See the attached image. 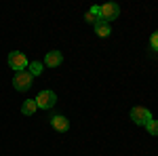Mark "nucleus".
<instances>
[{
	"label": "nucleus",
	"instance_id": "7ed1b4c3",
	"mask_svg": "<svg viewBox=\"0 0 158 156\" xmlns=\"http://www.w3.org/2000/svg\"><path fill=\"white\" fill-rule=\"evenodd\" d=\"M131 120H133L135 124L146 127L148 122L152 120V112H150L148 108H143V106H135V108L131 110Z\"/></svg>",
	"mask_w": 158,
	"mask_h": 156
},
{
	"label": "nucleus",
	"instance_id": "0eeeda50",
	"mask_svg": "<svg viewBox=\"0 0 158 156\" xmlns=\"http://www.w3.org/2000/svg\"><path fill=\"white\" fill-rule=\"evenodd\" d=\"M61 61H63V55L59 51H49L47 57H44V65L47 68H57V65H61Z\"/></svg>",
	"mask_w": 158,
	"mask_h": 156
},
{
	"label": "nucleus",
	"instance_id": "1a4fd4ad",
	"mask_svg": "<svg viewBox=\"0 0 158 156\" xmlns=\"http://www.w3.org/2000/svg\"><path fill=\"white\" fill-rule=\"evenodd\" d=\"M36 110H38L36 99H25L23 106H21V114H25V116H32V114H34Z\"/></svg>",
	"mask_w": 158,
	"mask_h": 156
},
{
	"label": "nucleus",
	"instance_id": "9d476101",
	"mask_svg": "<svg viewBox=\"0 0 158 156\" xmlns=\"http://www.w3.org/2000/svg\"><path fill=\"white\" fill-rule=\"evenodd\" d=\"M44 70V63H40V61H32V63H27V72L32 74V76H40Z\"/></svg>",
	"mask_w": 158,
	"mask_h": 156
},
{
	"label": "nucleus",
	"instance_id": "39448f33",
	"mask_svg": "<svg viewBox=\"0 0 158 156\" xmlns=\"http://www.w3.org/2000/svg\"><path fill=\"white\" fill-rule=\"evenodd\" d=\"M9 65H11L15 72H25L27 68V57H25L21 51H13L9 55Z\"/></svg>",
	"mask_w": 158,
	"mask_h": 156
},
{
	"label": "nucleus",
	"instance_id": "f257e3e1",
	"mask_svg": "<svg viewBox=\"0 0 158 156\" xmlns=\"http://www.w3.org/2000/svg\"><path fill=\"white\" fill-rule=\"evenodd\" d=\"M118 15H120V6H118L116 2H106V4L99 6V19L106 21V23L118 19Z\"/></svg>",
	"mask_w": 158,
	"mask_h": 156
},
{
	"label": "nucleus",
	"instance_id": "423d86ee",
	"mask_svg": "<svg viewBox=\"0 0 158 156\" xmlns=\"http://www.w3.org/2000/svg\"><path fill=\"white\" fill-rule=\"evenodd\" d=\"M51 124H53L55 131H59V133H65L68 129H70V120L65 118V116H61V114L53 116V118H51Z\"/></svg>",
	"mask_w": 158,
	"mask_h": 156
},
{
	"label": "nucleus",
	"instance_id": "f03ea898",
	"mask_svg": "<svg viewBox=\"0 0 158 156\" xmlns=\"http://www.w3.org/2000/svg\"><path fill=\"white\" fill-rule=\"evenodd\" d=\"M55 101H57V95H55L53 91H49V89L40 91V93L36 95V106L40 110H51L53 106H55Z\"/></svg>",
	"mask_w": 158,
	"mask_h": 156
},
{
	"label": "nucleus",
	"instance_id": "f8f14e48",
	"mask_svg": "<svg viewBox=\"0 0 158 156\" xmlns=\"http://www.w3.org/2000/svg\"><path fill=\"white\" fill-rule=\"evenodd\" d=\"M150 47H152V48H156V51H158V32H154V34L150 36Z\"/></svg>",
	"mask_w": 158,
	"mask_h": 156
},
{
	"label": "nucleus",
	"instance_id": "6e6552de",
	"mask_svg": "<svg viewBox=\"0 0 158 156\" xmlns=\"http://www.w3.org/2000/svg\"><path fill=\"white\" fill-rule=\"evenodd\" d=\"M95 34H97L99 38H108L110 34H112V30H110V23H106V21H101V19H99L97 23H95Z\"/></svg>",
	"mask_w": 158,
	"mask_h": 156
},
{
	"label": "nucleus",
	"instance_id": "9b49d317",
	"mask_svg": "<svg viewBox=\"0 0 158 156\" xmlns=\"http://www.w3.org/2000/svg\"><path fill=\"white\" fill-rule=\"evenodd\" d=\"M146 129H148V133H150V135H158V120L152 118V120L146 124Z\"/></svg>",
	"mask_w": 158,
	"mask_h": 156
},
{
	"label": "nucleus",
	"instance_id": "20e7f679",
	"mask_svg": "<svg viewBox=\"0 0 158 156\" xmlns=\"http://www.w3.org/2000/svg\"><path fill=\"white\" fill-rule=\"evenodd\" d=\"M34 82V76L27 72H15V78H13V86L17 89V91H27L30 86Z\"/></svg>",
	"mask_w": 158,
	"mask_h": 156
}]
</instances>
